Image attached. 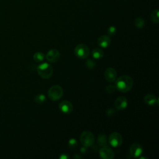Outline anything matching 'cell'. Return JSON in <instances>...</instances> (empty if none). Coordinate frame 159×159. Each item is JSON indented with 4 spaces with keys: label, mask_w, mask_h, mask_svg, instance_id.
Returning a JSON list of instances; mask_svg holds the SVG:
<instances>
[{
    "label": "cell",
    "mask_w": 159,
    "mask_h": 159,
    "mask_svg": "<svg viewBox=\"0 0 159 159\" xmlns=\"http://www.w3.org/2000/svg\"><path fill=\"white\" fill-rule=\"evenodd\" d=\"M134 84L132 78L128 75H122L118 78L116 81V89L121 92H127L130 91Z\"/></svg>",
    "instance_id": "1"
},
{
    "label": "cell",
    "mask_w": 159,
    "mask_h": 159,
    "mask_svg": "<svg viewBox=\"0 0 159 159\" xmlns=\"http://www.w3.org/2000/svg\"><path fill=\"white\" fill-rule=\"evenodd\" d=\"M37 71L40 76L42 78H49L53 73L52 66L47 63H43L37 66Z\"/></svg>",
    "instance_id": "2"
},
{
    "label": "cell",
    "mask_w": 159,
    "mask_h": 159,
    "mask_svg": "<svg viewBox=\"0 0 159 159\" xmlns=\"http://www.w3.org/2000/svg\"><path fill=\"white\" fill-rule=\"evenodd\" d=\"M63 94L62 88L59 85H53L50 87L48 91V96L52 101H57L60 99Z\"/></svg>",
    "instance_id": "3"
},
{
    "label": "cell",
    "mask_w": 159,
    "mask_h": 159,
    "mask_svg": "<svg viewBox=\"0 0 159 159\" xmlns=\"http://www.w3.org/2000/svg\"><path fill=\"white\" fill-rule=\"evenodd\" d=\"M74 52L78 58L80 59H84L88 57L89 55V48L85 44L81 43L75 47Z\"/></svg>",
    "instance_id": "4"
},
{
    "label": "cell",
    "mask_w": 159,
    "mask_h": 159,
    "mask_svg": "<svg viewBox=\"0 0 159 159\" xmlns=\"http://www.w3.org/2000/svg\"><path fill=\"white\" fill-rule=\"evenodd\" d=\"M80 141L83 146L90 147L94 142V136L90 131H84L80 135Z\"/></svg>",
    "instance_id": "5"
},
{
    "label": "cell",
    "mask_w": 159,
    "mask_h": 159,
    "mask_svg": "<svg viewBox=\"0 0 159 159\" xmlns=\"http://www.w3.org/2000/svg\"><path fill=\"white\" fill-rule=\"evenodd\" d=\"M109 142L114 147H117L122 144V137L120 133L114 132H112L109 137Z\"/></svg>",
    "instance_id": "6"
},
{
    "label": "cell",
    "mask_w": 159,
    "mask_h": 159,
    "mask_svg": "<svg viewBox=\"0 0 159 159\" xmlns=\"http://www.w3.org/2000/svg\"><path fill=\"white\" fill-rule=\"evenodd\" d=\"M99 156L103 159H112L114 153L111 148L104 145L99 150Z\"/></svg>",
    "instance_id": "7"
},
{
    "label": "cell",
    "mask_w": 159,
    "mask_h": 159,
    "mask_svg": "<svg viewBox=\"0 0 159 159\" xmlns=\"http://www.w3.org/2000/svg\"><path fill=\"white\" fill-rule=\"evenodd\" d=\"M130 154L132 157L137 158L143 152V148L140 144L138 143H134L130 147Z\"/></svg>",
    "instance_id": "8"
},
{
    "label": "cell",
    "mask_w": 159,
    "mask_h": 159,
    "mask_svg": "<svg viewBox=\"0 0 159 159\" xmlns=\"http://www.w3.org/2000/svg\"><path fill=\"white\" fill-rule=\"evenodd\" d=\"M45 57L48 61L55 63L59 60L60 53V52L57 49H51L47 53Z\"/></svg>",
    "instance_id": "9"
},
{
    "label": "cell",
    "mask_w": 159,
    "mask_h": 159,
    "mask_svg": "<svg viewBox=\"0 0 159 159\" xmlns=\"http://www.w3.org/2000/svg\"><path fill=\"white\" fill-rule=\"evenodd\" d=\"M104 76L107 81L113 82L116 80L117 72L114 68L109 67L104 71Z\"/></svg>",
    "instance_id": "10"
},
{
    "label": "cell",
    "mask_w": 159,
    "mask_h": 159,
    "mask_svg": "<svg viewBox=\"0 0 159 159\" xmlns=\"http://www.w3.org/2000/svg\"><path fill=\"white\" fill-rule=\"evenodd\" d=\"M59 109L60 110L65 114H70L72 112L73 109V104H71V102L67 100H64L60 102L59 104Z\"/></svg>",
    "instance_id": "11"
},
{
    "label": "cell",
    "mask_w": 159,
    "mask_h": 159,
    "mask_svg": "<svg viewBox=\"0 0 159 159\" xmlns=\"http://www.w3.org/2000/svg\"><path fill=\"white\" fill-rule=\"evenodd\" d=\"M127 99L124 96H119L116 98L114 101V105L117 109L122 110L124 109L127 106Z\"/></svg>",
    "instance_id": "12"
},
{
    "label": "cell",
    "mask_w": 159,
    "mask_h": 159,
    "mask_svg": "<svg viewBox=\"0 0 159 159\" xmlns=\"http://www.w3.org/2000/svg\"><path fill=\"white\" fill-rule=\"evenodd\" d=\"M111 39L109 36L107 35H101L98 39V44L103 48H106L110 45Z\"/></svg>",
    "instance_id": "13"
},
{
    "label": "cell",
    "mask_w": 159,
    "mask_h": 159,
    "mask_svg": "<svg viewBox=\"0 0 159 159\" xmlns=\"http://www.w3.org/2000/svg\"><path fill=\"white\" fill-rule=\"evenodd\" d=\"M144 102L150 106H152L154 105L155 104H158V99L155 97V95L152 94H147L145 96H144Z\"/></svg>",
    "instance_id": "14"
},
{
    "label": "cell",
    "mask_w": 159,
    "mask_h": 159,
    "mask_svg": "<svg viewBox=\"0 0 159 159\" xmlns=\"http://www.w3.org/2000/svg\"><path fill=\"white\" fill-rule=\"evenodd\" d=\"M104 55V52L102 49L99 48H96L93 50L92 51V56L93 58L96 59L101 58Z\"/></svg>",
    "instance_id": "15"
},
{
    "label": "cell",
    "mask_w": 159,
    "mask_h": 159,
    "mask_svg": "<svg viewBox=\"0 0 159 159\" xmlns=\"http://www.w3.org/2000/svg\"><path fill=\"white\" fill-rule=\"evenodd\" d=\"M107 143L106 137L104 134H100L98 137V143L99 146L103 147L106 145Z\"/></svg>",
    "instance_id": "16"
},
{
    "label": "cell",
    "mask_w": 159,
    "mask_h": 159,
    "mask_svg": "<svg viewBox=\"0 0 159 159\" xmlns=\"http://www.w3.org/2000/svg\"><path fill=\"white\" fill-rule=\"evenodd\" d=\"M134 25L135 26L138 28V29H142L143 26H144V24H145V21L144 20L142 19V18H140V17H138V18H136L135 20H134Z\"/></svg>",
    "instance_id": "17"
},
{
    "label": "cell",
    "mask_w": 159,
    "mask_h": 159,
    "mask_svg": "<svg viewBox=\"0 0 159 159\" xmlns=\"http://www.w3.org/2000/svg\"><path fill=\"white\" fill-rule=\"evenodd\" d=\"M45 96L43 94H38L35 96L34 100L35 101L39 104H42L45 101Z\"/></svg>",
    "instance_id": "18"
},
{
    "label": "cell",
    "mask_w": 159,
    "mask_h": 159,
    "mask_svg": "<svg viewBox=\"0 0 159 159\" xmlns=\"http://www.w3.org/2000/svg\"><path fill=\"white\" fill-rule=\"evenodd\" d=\"M150 18H151V20L154 23H158L159 22V17H158V9H156V10H154L152 14H151V16H150Z\"/></svg>",
    "instance_id": "19"
},
{
    "label": "cell",
    "mask_w": 159,
    "mask_h": 159,
    "mask_svg": "<svg viewBox=\"0 0 159 159\" xmlns=\"http://www.w3.org/2000/svg\"><path fill=\"white\" fill-rule=\"evenodd\" d=\"M45 57V55L42 52H36L35 53H34V56H33V58L34 60L37 61V62H40V61H42L43 58Z\"/></svg>",
    "instance_id": "20"
},
{
    "label": "cell",
    "mask_w": 159,
    "mask_h": 159,
    "mask_svg": "<svg viewBox=\"0 0 159 159\" xmlns=\"http://www.w3.org/2000/svg\"><path fill=\"white\" fill-rule=\"evenodd\" d=\"M68 147L71 150H75L78 147V142L75 139H70L68 140Z\"/></svg>",
    "instance_id": "21"
},
{
    "label": "cell",
    "mask_w": 159,
    "mask_h": 159,
    "mask_svg": "<svg viewBox=\"0 0 159 159\" xmlns=\"http://www.w3.org/2000/svg\"><path fill=\"white\" fill-rule=\"evenodd\" d=\"M95 62L94 61H93L91 59H88L86 60V61H85V66H86L87 68L88 69H93V68H94L95 66Z\"/></svg>",
    "instance_id": "22"
},
{
    "label": "cell",
    "mask_w": 159,
    "mask_h": 159,
    "mask_svg": "<svg viewBox=\"0 0 159 159\" xmlns=\"http://www.w3.org/2000/svg\"><path fill=\"white\" fill-rule=\"evenodd\" d=\"M116 89V85H113V84H109V85H107L106 87V91L107 93H114Z\"/></svg>",
    "instance_id": "23"
},
{
    "label": "cell",
    "mask_w": 159,
    "mask_h": 159,
    "mask_svg": "<svg viewBox=\"0 0 159 159\" xmlns=\"http://www.w3.org/2000/svg\"><path fill=\"white\" fill-rule=\"evenodd\" d=\"M107 33L109 35H114L116 33V28L114 26H111L107 29Z\"/></svg>",
    "instance_id": "24"
},
{
    "label": "cell",
    "mask_w": 159,
    "mask_h": 159,
    "mask_svg": "<svg viewBox=\"0 0 159 159\" xmlns=\"http://www.w3.org/2000/svg\"><path fill=\"white\" fill-rule=\"evenodd\" d=\"M115 110L113 108H109L106 111V114L108 116H112L115 114Z\"/></svg>",
    "instance_id": "25"
},
{
    "label": "cell",
    "mask_w": 159,
    "mask_h": 159,
    "mask_svg": "<svg viewBox=\"0 0 159 159\" xmlns=\"http://www.w3.org/2000/svg\"><path fill=\"white\" fill-rule=\"evenodd\" d=\"M70 157L67 153H62L61 154L60 156H59V158H61V159H68Z\"/></svg>",
    "instance_id": "26"
},
{
    "label": "cell",
    "mask_w": 159,
    "mask_h": 159,
    "mask_svg": "<svg viewBox=\"0 0 159 159\" xmlns=\"http://www.w3.org/2000/svg\"><path fill=\"white\" fill-rule=\"evenodd\" d=\"M80 151L82 152V153H86V151H87V148H86V147H83L82 148H81V149H80Z\"/></svg>",
    "instance_id": "27"
},
{
    "label": "cell",
    "mask_w": 159,
    "mask_h": 159,
    "mask_svg": "<svg viewBox=\"0 0 159 159\" xmlns=\"http://www.w3.org/2000/svg\"><path fill=\"white\" fill-rule=\"evenodd\" d=\"M73 158H81V157L78 154H75L73 156Z\"/></svg>",
    "instance_id": "28"
}]
</instances>
